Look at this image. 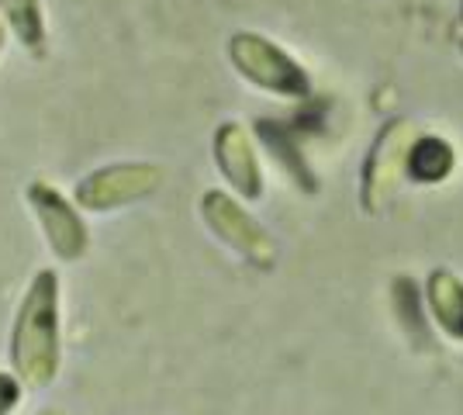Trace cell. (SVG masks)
Masks as SVG:
<instances>
[{
  "mask_svg": "<svg viewBox=\"0 0 463 415\" xmlns=\"http://www.w3.org/2000/svg\"><path fill=\"white\" fill-rule=\"evenodd\" d=\"M7 360L24 391L56 384L62 371V277L56 267H42L28 280L11 318Z\"/></svg>",
  "mask_w": 463,
  "mask_h": 415,
  "instance_id": "cell-1",
  "label": "cell"
},
{
  "mask_svg": "<svg viewBox=\"0 0 463 415\" xmlns=\"http://www.w3.org/2000/svg\"><path fill=\"white\" fill-rule=\"evenodd\" d=\"M225 60L235 70V77L267 98L290 100V104H308L315 98V83L301 60L290 56L280 42H273L263 32H252V28L232 32L225 42Z\"/></svg>",
  "mask_w": 463,
  "mask_h": 415,
  "instance_id": "cell-2",
  "label": "cell"
},
{
  "mask_svg": "<svg viewBox=\"0 0 463 415\" xmlns=\"http://www.w3.org/2000/svg\"><path fill=\"white\" fill-rule=\"evenodd\" d=\"M422 125L408 115L387 118L373 142L367 146V156L360 163V184H356V204L364 218H384L398 204V194L405 187V159Z\"/></svg>",
  "mask_w": 463,
  "mask_h": 415,
  "instance_id": "cell-3",
  "label": "cell"
},
{
  "mask_svg": "<svg viewBox=\"0 0 463 415\" xmlns=\"http://www.w3.org/2000/svg\"><path fill=\"white\" fill-rule=\"evenodd\" d=\"M197 215L225 250L242 257L256 270H273L280 259V246L273 232L250 212L246 201H239L225 187H208L197 198Z\"/></svg>",
  "mask_w": 463,
  "mask_h": 415,
  "instance_id": "cell-4",
  "label": "cell"
},
{
  "mask_svg": "<svg viewBox=\"0 0 463 415\" xmlns=\"http://www.w3.org/2000/svg\"><path fill=\"white\" fill-rule=\"evenodd\" d=\"M166 170L149 159H121V163H104L90 170L87 177L77 180L73 194L80 212H94V215H108V212H121L128 204L153 198L163 187Z\"/></svg>",
  "mask_w": 463,
  "mask_h": 415,
  "instance_id": "cell-5",
  "label": "cell"
},
{
  "mask_svg": "<svg viewBox=\"0 0 463 415\" xmlns=\"http://www.w3.org/2000/svg\"><path fill=\"white\" fill-rule=\"evenodd\" d=\"M24 201H28L32 215L39 222L49 253L59 263H77V259L87 257L90 229H87V218L77 208V201L70 198V194H62L56 184H49V180H32L24 187Z\"/></svg>",
  "mask_w": 463,
  "mask_h": 415,
  "instance_id": "cell-6",
  "label": "cell"
},
{
  "mask_svg": "<svg viewBox=\"0 0 463 415\" xmlns=\"http://www.w3.org/2000/svg\"><path fill=\"white\" fill-rule=\"evenodd\" d=\"M212 163L218 177L225 180V191H232L239 201L260 204L267 198L263 156L250 125H242L239 118L218 121V128L212 132Z\"/></svg>",
  "mask_w": 463,
  "mask_h": 415,
  "instance_id": "cell-7",
  "label": "cell"
},
{
  "mask_svg": "<svg viewBox=\"0 0 463 415\" xmlns=\"http://www.w3.org/2000/svg\"><path fill=\"white\" fill-rule=\"evenodd\" d=\"M422 308L429 322L443 333L449 343L463 346V277L449 267L429 270L422 288Z\"/></svg>",
  "mask_w": 463,
  "mask_h": 415,
  "instance_id": "cell-8",
  "label": "cell"
},
{
  "mask_svg": "<svg viewBox=\"0 0 463 415\" xmlns=\"http://www.w3.org/2000/svg\"><path fill=\"white\" fill-rule=\"evenodd\" d=\"M460 156H457V146L439 132H429L422 128L405 159V184L415 187H439L446 180L457 174Z\"/></svg>",
  "mask_w": 463,
  "mask_h": 415,
  "instance_id": "cell-9",
  "label": "cell"
},
{
  "mask_svg": "<svg viewBox=\"0 0 463 415\" xmlns=\"http://www.w3.org/2000/svg\"><path fill=\"white\" fill-rule=\"evenodd\" d=\"M0 21L7 24V35H14L24 52H45L49 21L42 0H0Z\"/></svg>",
  "mask_w": 463,
  "mask_h": 415,
  "instance_id": "cell-10",
  "label": "cell"
},
{
  "mask_svg": "<svg viewBox=\"0 0 463 415\" xmlns=\"http://www.w3.org/2000/svg\"><path fill=\"white\" fill-rule=\"evenodd\" d=\"M21 395H24V388H21V381L11 371H0V415H14L21 405Z\"/></svg>",
  "mask_w": 463,
  "mask_h": 415,
  "instance_id": "cell-11",
  "label": "cell"
},
{
  "mask_svg": "<svg viewBox=\"0 0 463 415\" xmlns=\"http://www.w3.org/2000/svg\"><path fill=\"white\" fill-rule=\"evenodd\" d=\"M457 49L463 56V0H460V14H457Z\"/></svg>",
  "mask_w": 463,
  "mask_h": 415,
  "instance_id": "cell-12",
  "label": "cell"
},
{
  "mask_svg": "<svg viewBox=\"0 0 463 415\" xmlns=\"http://www.w3.org/2000/svg\"><path fill=\"white\" fill-rule=\"evenodd\" d=\"M4 49H7V24L0 21V56H4Z\"/></svg>",
  "mask_w": 463,
  "mask_h": 415,
  "instance_id": "cell-13",
  "label": "cell"
},
{
  "mask_svg": "<svg viewBox=\"0 0 463 415\" xmlns=\"http://www.w3.org/2000/svg\"><path fill=\"white\" fill-rule=\"evenodd\" d=\"M39 415H66V412H62V409H42Z\"/></svg>",
  "mask_w": 463,
  "mask_h": 415,
  "instance_id": "cell-14",
  "label": "cell"
}]
</instances>
